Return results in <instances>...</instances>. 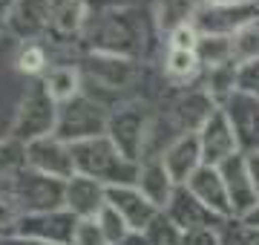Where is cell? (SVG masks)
<instances>
[{"label":"cell","mask_w":259,"mask_h":245,"mask_svg":"<svg viewBox=\"0 0 259 245\" xmlns=\"http://www.w3.org/2000/svg\"><path fill=\"white\" fill-rule=\"evenodd\" d=\"M83 3H98V6H115L118 0H83Z\"/></svg>","instance_id":"ab89813d"},{"label":"cell","mask_w":259,"mask_h":245,"mask_svg":"<svg viewBox=\"0 0 259 245\" xmlns=\"http://www.w3.org/2000/svg\"><path fill=\"white\" fill-rule=\"evenodd\" d=\"M161 214H167L170 217V222L179 228V231H196V228H222L228 219L216 217L210 208H204L199 199L190 193V190L182 185V188H176V193H173V199H170V205L161 211Z\"/></svg>","instance_id":"4fadbf2b"},{"label":"cell","mask_w":259,"mask_h":245,"mask_svg":"<svg viewBox=\"0 0 259 245\" xmlns=\"http://www.w3.org/2000/svg\"><path fill=\"white\" fill-rule=\"evenodd\" d=\"M87 23H93L90 38H93V47L101 55H115V58H127L130 61V55L139 52V40L144 38V23L133 12L110 9L104 15H93Z\"/></svg>","instance_id":"7a4b0ae2"},{"label":"cell","mask_w":259,"mask_h":245,"mask_svg":"<svg viewBox=\"0 0 259 245\" xmlns=\"http://www.w3.org/2000/svg\"><path fill=\"white\" fill-rule=\"evenodd\" d=\"M58 124V104L49 98L44 84H37L35 90H29L23 104H20L18 121H15V142L29 144L44 136H55Z\"/></svg>","instance_id":"8992f818"},{"label":"cell","mask_w":259,"mask_h":245,"mask_svg":"<svg viewBox=\"0 0 259 245\" xmlns=\"http://www.w3.org/2000/svg\"><path fill=\"white\" fill-rule=\"evenodd\" d=\"M222 110L231 118L242 153L259 150V95L245 93V90H233L231 98L222 104Z\"/></svg>","instance_id":"8fae6325"},{"label":"cell","mask_w":259,"mask_h":245,"mask_svg":"<svg viewBox=\"0 0 259 245\" xmlns=\"http://www.w3.org/2000/svg\"><path fill=\"white\" fill-rule=\"evenodd\" d=\"M107 202L121 214V219L127 222V228L133 234H144L153 225V219L161 214L139 190V185H115V188H107Z\"/></svg>","instance_id":"7c38bea8"},{"label":"cell","mask_w":259,"mask_h":245,"mask_svg":"<svg viewBox=\"0 0 259 245\" xmlns=\"http://www.w3.org/2000/svg\"><path fill=\"white\" fill-rule=\"evenodd\" d=\"M6 193L18 202L20 214H49L66 208V182L44 176L32 168H20L15 176L6 179Z\"/></svg>","instance_id":"3957f363"},{"label":"cell","mask_w":259,"mask_h":245,"mask_svg":"<svg viewBox=\"0 0 259 245\" xmlns=\"http://www.w3.org/2000/svg\"><path fill=\"white\" fill-rule=\"evenodd\" d=\"M239 222H242L245 228H250V231H259V202H256L253 208H250V211L239 219Z\"/></svg>","instance_id":"8d00e7d4"},{"label":"cell","mask_w":259,"mask_h":245,"mask_svg":"<svg viewBox=\"0 0 259 245\" xmlns=\"http://www.w3.org/2000/svg\"><path fill=\"white\" fill-rule=\"evenodd\" d=\"M222 228H196V231H185L182 245H222Z\"/></svg>","instance_id":"e575fe53"},{"label":"cell","mask_w":259,"mask_h":245,"mask_svg":"<svg viewBox=\"0 0 259 245\" xmlns=\"http://www.w3.org/2000/svg\"><path fill=\"white\" fill-rule=\"evenodd\" d=\"M245 161H248L250 182H253V188H256V193H259V150H253V153H245Z\"/></svg>","instance_id":"d590c367"},{"label":"cell","mask_w":259,"mask_h":245,"mask_svg":"<svg viewBox=\"0 0 259 245\" xmlns=\"http://www.w3.org/2000/svg\"><path fill=\"white\" fill-rule=\"evenodd\" d=\"M182 236H185V231H179L167 214H158L153 219V225L144 231V239L150 245H182Z\"/></svg>","instance_id":"484cf974"},{"label":"cell","mask_w":259,"mask_h":245,"mask_svg":"<svg viewBox=\"0 0 259 245\" xmlns=\"http://www.w3.org/2000/svg\"><path fill=\"white\" fill-rule=\"evenodd\" d=\"M72 245H110L107 234L101 231L98 219H78V228H75Z\"/></svg>","instance_id":"4dcf8cb0"},{"label":"cell","mask_w":259,"mask_h":245,"mask_svg":"<svg viewBox=\"0 0 259 245\" xmlns=\"http://www.w3.org/2000/svg\"><path fill=\"white\" fill-rule=\"evenodd\" d=\"M259 20V6L250 3H202L193 15V26L199 35H216V38H233L245 26Z\"/></svg>","instance_id":"5b68a950"},{"label":"cell","mask_w":259,"mask_h":245,"mask_svg":"<svg viewBox=\"0 0 259 245\" xmlns=\"http://www.w3.org/2000/svg\"><path fill=\"white\" fill-rule=\"evenodd\" d=\"M72 159H75V176L95 179L101 182L104 188L136 185L141 173L139 161H130L112 144L110 136H98V139H87V142L72 144Z\"/></svg>","instance_id":"6da1fadb"},{"label":"cell","mask_w":259,"mask_h":245,"mask_svg":"<svg viewBox=\"0 0 259 245\" xmlns=\"http://www.w3.org/2000/svg\"><path fill=\"white\" fill-rule=\"evenodd\" d=\"M0 245H49V242H37V239H23V236H3Z\"/></svg>","instance_id":"74e56055"},{"label":"cell","mask_w":259,"mask_h":245,"mask_svg":"<svg viewBox=\"0 0 259 245\" xmlns=\"http://www.w3.org/2000/svg\"><path fill=\"white\" fill-rule=\"evenodd\" d=\"M136 185H139V190L158 208V211H164V208L170 205V199H173V193H176V188H179L176 182L170 179V173H167L161 156H150V159L141 161V173H139V182H136Z\"/></svg>","instance_id":"ac0fdd59"},{"label":"cell","mask_w":259,"mask_h":245,"mask_svg":"<svg viewBox=\"0 0 259 245\" xmlns=\"http://www.w3.org/2000/svg\"><path fill=\"white\" fill-rule=\"evenodd\" d=\"M236 90L259 95V58L248 61V64H239V69H236Z\"/></svg>","instance_id":"d6a6232c"},{"label":"cell","mask_w":259,"mask_h":245,"mask_svg":"<svg viewBox=\"0 0 259 245\" xmlns=\"http://www.w3.org/2000/svg\"><path fill=\"white\" fill-rule=\"evenodd\" d=\"M167 35H170L167 47H170V49H185V52H196V49H199V40H202L199 29L193 26V20H190V23L176 26L173 32H167Z\"/></svg>","instance_id":"1f68e13d"},{"label":"cell","mask_w":259,"mask_h":245,"mask_svg":"<svg viewBox=\"0 0 259 245\" xmlns=\"http://www.w3.org/2000/svg\"><path fill=\"white\" fill-rule=\"evenodd\" d=\"M26 168L52 176V179L69 182L75 176V159L72 144L61 142L58 136H44L26 144Z\"/></svg>","instance_id":"ba28073f"},{"label":"cell","mask_w":259,"mask_h":245,"mask_svg":"<svg viewBox=\"0 0 259 245\" xmlns=\"http://www.w3.org/2000/svg\"><path fill=\"white\" fill-rule=\"evenodd\" d=\"M44 90L61 107V104L72 101V98L81 95V72L75 66H66V64L49 66V72L44 75Z\"/></svg>","instance_id":"44dd1931"},{"label":"cell","mask_w":259,"mask_h":245,"mask_svg":"<svg viewBox=\"0 0 259 245\" xmlns=\"http://www.w3.org/2000/svg\"><path fill=\"white\" fill-rule=\"evenodd\" d=\"M190 193H193L204 208H210L216 217L222 219H233V205L231 196H228V185H225L219 168H210V165H202V168L193 173V179L185 185Z\"/></svg>","instance_id":"2e32d148"},{"label":"cell","mask_w":259,"mask_h":245,"mask_svg":"<svg viewBox=\"0 0 259 245\" xmlns=\"http://www.w3.org/2000/svg\"><path fill=\"white\" fill-rule=\"evenodd\" d=\"M104 205H107V188L101 182L87 176H72L66 182V211H72L78 219L98 217Z\"/></svg>","instance_id":"e0dca14e"},{"label":"cell","mask_w":259,"mask_h":245,"mask_svg":"<svg viewBox=\"0 0 259 245\" xmlns=\"http://www.w3.org/2000/svg\"><path fill=\"white\" fill-rule=\"evenodd\" d=\"M118 245H150L147 239H144V234H130L124 242H118Z\"/></svg>","instance_id":"f35d334b"},{"label":"cell","mask_w":259,"mask_h":245,"mask_svg":"<svg viewBox=\"0 0 259 245\" xmlns=\"http://www.w3.org/2000/svg\"><path fill=\"white\" fill-rule=\"evenodd\" d=\"M6 23L20 38L32 40L37 32L49 29V9L47 0H15V6L6 15Z\"/></svg>","instance_id":"d6986e66"},{"label":"cell","mask_w":259,"mask_h":245,"mask_svg":"<svg viewBox=\"0 0 259 245\" xmlns=\"http://www.w3.org/2000/svg\"><path fill=\"white\" fill-rule=\"evenodd\" d=\"M202 3H250V0H202Z\"/></svg>","instance_id":"60d3db41"},{"label":"cell","mask_w":259,"mask_h":245,"mask_svg":"<svg viewBox=\"0 0 259 245\" xmlns=\"http://www.w3.org/2000/svg\"><path fill=\"white\" fill-rule=\"evenodd\" d=\"M49 66V58H47V49L40 44H26L20 49L18 55V69L23 75H44Z\"/></svg>","instance_id":"f1b7e54d"},{"label":"cell","mask_w":259,"mask_h":245,"mask_svg":"<svg viewBox=\"0 0 259 245\" xmlns=\"http://www.w3.org/2000/svg\"><path fill=\"white\" fill-rule=\"evenodd\" d=\"M95 219H98V225H101V231L107 234V239H110V245H118V242H124V239H127V236L133 234V231L127 228V222L121 219V214H118V211H115V208L110 205V202H107V205L101 208V214H98Z\"/></svg>","instance_id":"4316f807"},{"label":"cell","mask_w":259,"mask_h":245,"mask_svg":"<svg viewBox=\"0 0 259 245\" xmlns=\"http://www.w3.org/2000/svg\"><path fill=\"white\" fill-rule=\"evenodd\" d=\"M20 208L18 202L6 193V190H0V239L3 236H15L18 234V225H20Z\"/></svg>","instance_id":"f546056e"},{"label":"cell","mask_w":259,"mask_h":245,"mask_svg":"<svg viewBox=\"0 0 259 245\" xmlns=\"http://www.w3.org/2000/svg\"><path fill=\"white\" fill-rule=\"evenodd\" d=\"M202 69V61L196 52H185V49H167L164 58V72L173 84H185V81H193Z\"/></svg>","instance_id":"603a6c76"},{"label":"cell","mask_w":259,"mask_h":245,"mask_svg":"<svg viewBox=\"0 0 259 245\" xmlns=\"http://www.w3.org/2000/svg\"><path fill=\"white\" fill-rule=\"evenodd\" d=\"M219 173H222L225 185H228V196H231V205H233V219H242L259 202V193H256L253 182H250V173H248L245 153H236L225 165H219Z\"/></svg>","instance_id":"9a60e30c"},{"label":"cell","mask_w":259,"mask_h":245,"mask_svg":"<svg viewBox=\"0 0 259 245\" xmlns=\"http://www.w3.org/2000/svg\"><path fill=\"white\" fill-rule=\"evenodd\" d=\"M161 161H164L170 179L176 182L179 188L187 185L193 179V173L202 168V144H199V133H187V136H179L176 142H170L161 153Z\"/></svg>","instance_id":"5bb4252c"},{"label":"cell","mask_w":259,"mask_h":245,"mask_svg":"<svg viewBox=\"0 0 259 245\" xmlns=\"http://www.w3.org/2000/svg\"><path fill=\"white\" fill-rule=\"evenodd\" d=\"M49 29L58 35H72L87 26V3L83 0H47Z\"/></svg>","instance_id":"ffe728a7"},{"label":"cell","mask_w":259,"mask_h":245,"mask_svg":"<svg viewBox=\"0 0 259 245\" xmlns=\"http://www.w3.org/2000/svg\"><path fill=\"white\" fill-rule=\"evenodd\" d=\"M219 234H222V245H253L250 242V231L239 219H228Z\"/></svg>","instance_id":"836d02e7"},{"label":"cell","mask_w":259,"mask_h":245,"mask_svg":"<svg viewBox=\"0 0 259 245\" xmlns=\"http://www.w3.org/2000/svg\"><path fill=\"white\" fill-rule=\"evenodd\" d=\"M199 144H202V161L204 165H210V168H219L225 161L242 153L239 147V139H236V133H233V124L228 118L222 107L216 110V113L204 121V127L199 130Z\"/></svg>","instance_id":"30bf717a"},{"label":"cell","mask_w":259,"mask_h":245,"mask_svg":"<svg viewBox=\"0 0 259 245\" xmlns=\"http://www.w3.org/2000/svg\"><path fill=\"white\" fill-rule=\"evenodd\" d=\"M107 127H110V113L98 101L87 98V95H78V98L58 107L55 136L66 144H78V142H87V139L107 136Z\"/></svg>","instance_id":"277c9868"},{"label":"cell","mask_w":259,"mask_h":245,"mask_svg":"<svg viewBox=\"0 0 259 245\" xmlns=\"http://www.w3.org/2000/svg\"><path fill=\"white\" fill-rule=\"evenodd\" d=\"M196 55L202 61V66L207 69H219V66L236 64L233 58V38H216V35H202Z\"/></svg>","instance_id":"7402d4cb"},{"label":"cell","mask_w":259,"mask_h":245,"mask_svg":"<svg viewBox=\"0 0 259 245\" xmlns=\"http://www.w3.org/2000/svg\"><path fill=\"white\" fill-rule=\"evenodd\" d=\"M199 6H202L199 0H158V9H156L158 26L173 32L182 23H190Z\"/></svg>","instance_id":"cb8c5ba5"},{"label":"cell","mask_w":259,"mask_h":245,"mask_svg":"<svg viewBox=\"0 0 259 245\" xmlns=\"http://www.w3.org/2000/svg\"><path fill=\"white\" fill-rule=\"evenodd\" d=\"M233 58L236 64H248L259 58V20L245 26L239 35H233Z\"/></svg>","instance_id":"d4e9b609"},{"label":"cell","mask_w":259,"mask_h":245,"mask_svg":"<svg viewBox=\"0 0 259 245\" xmlns=\"http://www.w3.org/2000/svg\"><path fill=\"white\" fill-rule=\"evenodd\" d=\"M75 228H78V217L72 211L61 208V211H49V214H26V217H20L18 236L49 242V245H72Z\"/></svg>","instance_id":"9c48e42d"},{"label":"cell","mask_w":259,"mask_h":245,"mask_svg":"<svg viewBox=\"0 0 259 245\" xmlns=\"http://www.w3.org/2000/svg\"><path fill=\"white\" fill-rule=\"evenodd\" d=\"M107 136H110L112 144H115L130 161H139L141 165L144 153H147V139H150L147 113H144L141 107H124L118 113H112Z\"/></svg>","instance_id":"52a82bcc"},{"label":"cell","mask_w":259,"mask_h":245,"mask_svg":"<svg viewBox=\"0 0 259 245\" xmlns=\"http://www.w3.org/2000/svg\"><path fill=\"white\" fill-rule=\"evenodd\" d=\"M20 168H26V144L20 142H0V176L9 179Z\"/></svg>","instance_id":"83f0119b"}]
</instances>
